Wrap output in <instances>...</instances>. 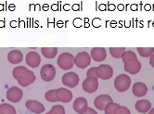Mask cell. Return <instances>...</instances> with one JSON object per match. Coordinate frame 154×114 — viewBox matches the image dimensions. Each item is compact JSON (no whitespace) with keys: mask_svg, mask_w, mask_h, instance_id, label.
<instances>
[{"mask_svg":"<svg viewBox=\"0 0 154 114\" xmlns=\"http://www.w3.org/2000/svg\"><path fill=\"white\" fill-rule=\"evenodd\" d=\"M91 57L87 52H79L74 57V64L80 68V69H85L88 67L91 63Z\"/></svg>","mask_w":154,"mask_h":114,"instance_id":"cell-3","label":"cell"},{"mask_svg":"<svg viewBox=\"0 0 154 114\" xmlns=\"http://www.w3.org/2000/svg\"><path fill=\"white\" fill-rule=\"evenodd\" d=\"M149 64L152 68H154V54L149 58Z\"/></svg>","mask_w":154,"mask_h":114,"instance_id":"cell-32","label":"cell"},{"mask_svg":"<svg viewBox=\"0 0 154 114\" xmlns=\"http://www.w3.org/2000/svg\"><path fill=\"white\" fill-rule=\"evenodd\" d=\"M56 97L60 102L68 103L72 99V93L67 88H58L56 91Z\"/></svg>","mask_w":154,"mask_h":114,"instance_id":"cell-12","label":"cell"},{"mask_svg":"<svg viewBox=\"0 0 154 114\" xmlns=\"http://www.w3.org/2000/svg\"><path fill=\"white\" fill-rule=\"evenodd\" d=\"M25 106L28 110L34 112L35 114H41L45 111V106L37 100H34V99L28 100L26 101Z\"/></svg>","mask_w":154,"mask_h":114,"instance_id":"cell-13","label":"cell"},{"mask_svg":"<svg viewBox=\"0 0 154 114\" xmlns=\"http://www.w3.org/2000/svg\"><path fill=\"white\" fill-rule=\"evenodd\" d=\"M82 114H97V112L95 109H93L92 108H87V109Z\"/></svg>","mask_w":154,"mask_h":114,"instance_id":"cell-31","label":"cell"},{"mask_svg":"<svg viewBox=\"0 0 154 114\" xmlns=\"http://www.w3.org/2000/svg\"><path fill=\"white\" fill-rule=\"evenodd\" d=\"M137 51L143 58H150L154 54V48H137Z\"/></svg>","mask_w":154,"mask_h":114,"instance_id":"cell-22","label":"cell"},{"mask_svg":"<svg viewBox=\"0 0 154 114\" xmlns=\"http://www.w3.org/2000/svg\"><path fill=\"white\" fill-rule=\"evenodd\" d=\"M132 92H133L134 96L137 97H144L148 93V86L144 83L137 82L133 85V88H132Z\"/></svg>","mask_w":154,"mask_h":114,"instance_id":"cell-17","label":"cell"},{"mask_svg":"<svg viewBox=\"0 0 154 114\" xmlns=\"http://www.w3.org/2000/svg\"><path fill=\"white\" fill-rule=\"evenodd\" d=\"M35 73L32 72V71L30 70H26L23 74H21L19 78H18V83L20 86H23V87H27L29 86L30 85L32 84H34L35 82Z\"/></svg>","mask_w":154,"mask_h":114,"instance_id":"cell-5","label":"cell"},{"mask_svg":"<svg viewBox=\"0 0 154 114\" xmlns=\"http://www.w3.org/2000/svg\"><path fill=\"white\" fill-rule=\"evenodd\" d=\"M96 71H97V68L96 67H93V68H91V69H89L88 71H87V72H86L87 78H95V79H97Z\"/></svg>","mask_w":154,"mask_h":114,"instance_id":"cell-30","label":"cell"},{"mask_svg":"<svg viewBox=\"0 0 154 114\" xmlns=\"http://www.w3.org/2000/svg\"><path fill=\"white\" fill-rule=\"evenodd\" d=\"M148 114H154V108L153 109H151L149 111V113Z\"/></svg>","mask_w":154,"mask_h":114,"instance_id":"cell-33","label":"cell"},{"mask_svg":"<svg viewBox=\"0 0 154 114\" xmlns=\"http://www.w3.org/2000/svg\"><path fill=\"white\" fill-rule=\"evenodd\" d=\"M57 63L61 70L68 71L74 66V56L69 52H64L60 55Z\"/></svg>","mask_w":154,"mask_h":114,"instance_id":"cell-1","label":"cell"},{"mask_svg":"<svg viewBox=\"0 0 154 114\" xmlns=\"http://www.w3.org/2000/svg\"><path fill=\"white\" fill-rule=\"evenodd\" d=\"M56 91H57V89H52V90L48 91V92L46 93V95H45V98L48 102H53V103L57 102L58 99L56 97Z\"/></svg>","mask_w":154,"mask_h":114,"instance_id":"cell-25","label":"cell"},{"mask_svg":"<svg viewBox=\"0 0 154 114\" xmlns=\"http://www.w3.org/2000/svg\"><path fill=\"white\" fill-rule=\"evenodd\" d=\"M40 75L43 81L51 82L56 76V69L52 64H45L41 68Z\"/></svg>","mask_w":154,"mask_h":114,"instance_id":"cell-4","label":"cell"},{"mask_svg":"<svg viewBox=\"0 0 154 114\" xmlns=\"http://www.w3.org/2000/svg\"><path fill=\"white\" fill-rule=\"evenodd\" d=\"M25 61L27 65L30 66L31 68H37L41 63V58L37 52L30 51L26 55Z\"/></svg>","mask_w":154,"mask_h":114,"instance_id":"cell-14","label":"cell"},{"mask_svg":"<svg viewBox=\"0 0 154 114\" xmlns=\"http://www.w3.org/2000/svg\"><path fill=\"white\" fill-rule=\"evenodd\" d=\"M119 106V104L117 103H109L106 106V108L104 109V112L105 114H114L115 109H117V107Z\"/></svg>","mask_w":154,"mask_h":114,"instance_id":"cell-28","label":"cell"},{"mask_svg":"<svg viewBox=\"0 0 154 114\" xmlns=\"http://www.w3.org/2000/svg\"><path fill=\"white\" fill-rule=\"evenodd\" d=\"M114 114H131L130 110L128 108L125 107V106H118L117 109H115Z\"/></svg>","mask_w":154,"mask_h":114,"instance_id":"cell-29","label":"cell"},{"mask_svg":"<svg viewBox=\"0 0 154 114\" xmlns=\"http://www.w3.org/2000/svg\"><path fill=\"white\" fill-rule=\"evenodd\" d=\"M124 69L130 74H137L141 70V63L138 60H131L125 63Z\"/></svg>","mask_w":154,"mask_h":114,"instance_id":"cell-10","label":"cell"},{"mask_svg":"<svg viewBox=\"0 0 154 114\" xmlns=\"http://www.w3.org/2000/svg\"><path fill=\"white\" fill-rule=\"evenodd\" d=\"M125 52V48H109V53H111V55L114 59L122 58V56Z\"/></svg>","mask_w":154,"mask_h":114,"instance_id":"cell-23","label":"cell"},{"mask_svg":"<svg viewBox=\"0 0 154 114\" xmlns=\"http://www.w3.org/2000/svg\"><path fill=\"white\" fill-rule=\"evenodd\" d=\"M83 89L86 93L92 94L97 90L98 88V81L95 78H86L83 82Z\"/></svg>","mask_w":154,"mask_h":114,"instance_id":"cell-11","label":"cell"},{"mask_svg":"<svg viewBox=\"0 0 154 114\" xmlns=\"http://www.w3.org/2000/svg\"><path fill=\"white\" fill-rule=\"evenodd\" d=\"M0 114H16V109L12 105L3 103L0 105Z\"/></svg>","mask_w":154,"mask_h":114,"instance_id":"cell-21","label":"cell"},{"mask_svg":"<svg viewBox=\"0 0 154 114\" xmlns=\"http://www.w3.org/2000/svg\"><path fill=\"white\" fill-rule=\"evenodd\" d=\"M41 52L46 59L52 60L58 54V48H42Z\"/></svg>","mask_w":154,"mask_h":114,"instance_id":"cell-20","label":"cell"},{"mask_svg":"<svg viewBox=\"0 0 154 114\" xmlns=\"http://www.w3.org/2000/svg\"><path fill=\"white\" fill-rule=\"evenodd\" d=\"M26 70H27V68L24 67V66H18V67L14 68V70H13V72H12V75H13V77H14L16 80H18V78H19L21 74H23Z\"/></svg>","mask_w":154,"mask_h":114,"instance_id":"cell-26","label":"cell"},{"mask_svg":"<svg viewBox=\"0 0 154 114\" xmlns=\"http://www.w3.org/2000/svg\"><path fill=\"white\" fill-rule=\"evenodd\" d=\"M46 114H49V112H48V113H46Z\"/></svg>","mask_w":154,"mask_h":114,"instance_id":"cell-34","label":"cell"},{"mask_svg":"<svg viewBox=\"0 0 154 114\" xmlns=\"http://www.w3.org/2000/svg\"><path fill=\"white\" fill-rule=\"evenodd\" d=\"M135 108L140 113H147L151 109V103L147 99H141L137 101Z\"/></svg>","mask_w":154,"mask_h":114,"instance_id":"cell-19","label":"cell"},{"mask_svg":"<svg viewBox=\"0 0 154 114\" xmlns=\"http://www.w3.org/2000/svg\"><path fill=\"white\" fill-rule=\"evenodd\" d=\"M131 78L127 74H119L114 80V87L118 92H125L130 87Z\"/></svg>","mask_w":154,"mask_h":114,"instance_id":"cell-2","label":"cell"},{"mask_svg":"<svg viewBox=\"0 0 154 114\" xmlns=\"http://www.w3.org/2000/svg\"><path fill=\"white\" fill-rule=\"evenodd\" d=\"M131 60H137L136 53L133 52V51H125L123 54V56H122V60H123V62L125 63V62H127V61H129Z\"/></svg>","mask_w":154,"mask_h":114,"instance_id":"cell-24","label":"cell"},{"mask_svg":"<svg viewBox=\"0 0 154 114\" xmlns=\"http://www.w3.org/2000/svg\"><path fill=\"white\" fill-rule=\"evenodd\" d=\"M23 97V92L19 87L12 86L7 91V98L8 101L12 102V103H18V102L21 100Z\"/></svg>","mask_w":154,"mask_h":114,"instance_id":"cell-8","label":"cell"},{"mask_svg":"<svg viewBox=\"0 0 154 114\" xmlns=\"http://www.w3.org/2000/svg\"><path fill=\"white\" fill-rule=\"evenodd\" d=\"M61 81L65 86L69 88H73L79 84V76L74 72H70L63 74Z\"/></svg>","mask_w":154,"mask_h":114,"instance_id":"cell-7","label":"cell"},{"mask_svg":"<svg viewBox=\"0 0 154 114\" xmlns=\"http://www.w3.org/2000/svg\"><path fill=\"white\" fill-rule=\"evenodd\" d=\"M109 103H112V98L109 95H100L94 100V106L100 110H104L106 106Z\"/></svg>","mask_w":154,"mask_h":114,"instance_id":"cell-9","label":"cell"},{"mask_svg":"<svg viewBox=\"0 0 154 114\" xmlns=\"http://www.w3.org/2000/svg\"><path fill=\"white\" fill-rule=\"evenodd\" d=\"M72 108L74 111H76L79 114H82L87 109V108H88V103H87V100L85 97H77L74 100Z\"/></svg>","mask_w":154,"mask_h":114,"instance_id":"cell-16","label":"cell"},{"mask_svg":"<svg viewBox=\"0 0 154 114\" xmlns=\"http://www.w3.org/2000/svg\"><path fill=\"white\" fill-rule=\"evenodd\" d=\"M97 77L102 80H109L113 76V69L112 67L107 64H101L97 67Z\"/></svg>","mask_w":154,"mask_h":114,"instance_id":"cell-6","label":"cell"},{"mask_svg":"<svg viewBox=\"0 0 154 114\" xmlns=\"http://www.w3.org/2000/svg\"><path fill=\"white\" fill-rule=\"evenodd\" d=\"M23 55L18 49H13L8 54V60L11 64H19L23 61Z\"/></svg>","mask_w":154,"mask_h":114,"instance_id":"cell-18","label":"cell"},{"mask_svg":"<svg viewBox=\"0 0 154 114\" xmlns=\"http://www.w3.org/2000/svg\"><path fill=\"white\" fill-rule=\"evenodd\" d=\"M48 112L49 114H65V109L61 105H54Z\"/></svg>","mask_w":154,"mask_h":114,"instance_id":"cell-27","label":"cell"},{"mask_svg":"<svg viewBox=\"0 0 154 114\" xmlns=\"http://www.w3.org/2000/svg\"><path fill=\"white\" fill-rule=\"evenodd\" d=\"M90 57H91V59L94 60L96 62H101L106 59V57H107L106 49L104 48H94L91 49Z\"/></svg>","mask_w":154,"mask_h":114,"instance_id":"cell-15","label":"cell"}]
</instances>
